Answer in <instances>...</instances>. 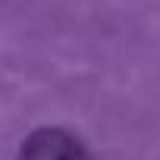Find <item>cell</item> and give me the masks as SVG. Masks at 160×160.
<instances>
[{
	"label": "cell",
	"mask_w": 160,
	"mask_h": 160,
	"mask_svg": "<svg viewBox=\"0 0 160 160\" xmlns=\"http://www.w3.org/2000/svg\"><path fill=\"white\" fill-rule=\"evenodd\" d=\"M22 160H88V154L82 151V144L75 138L47 129V132H38L25 141Z\"/></svg>",
	"instance_id": "6da1fadb"
}]
</instances>
